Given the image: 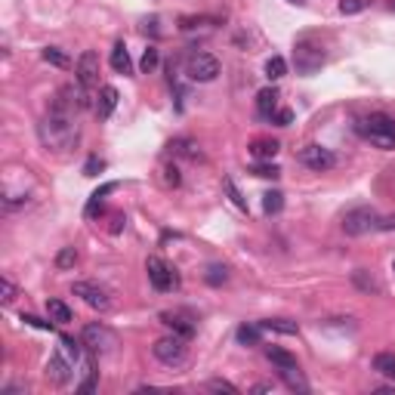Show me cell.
Listing matches in <instances>:
<instances>
[{
    "instance_id": "obj_11",
    "label": "cell",
    "mask_w": 395,
    "mask_h": 395,
    "mask_svg": "<svg viewBox=\"0 0 395 395\" xmlns=\"http://www.w3.org/2000/svg\"><path fill=\"white\" fill-rule=\"evenodd\" d=\"M78 84L87 87V90H93L96 84H99V56H96L93 50L81 53V59H78Z\"/></svg>"
},
{
    "instance_id": "obj_36",
    "label": "cell",
    "mask_w": 395,
    "mask_h": 395,
    "mask_svg": "<svg viewBox=\"0 0 395 395\" xmlns=\"http://www.w3.org/2000/svg\"><path fill=\"white\" fill-rule=\"evenodd\" d=\"M0 300H3V306H10V303L16 300V284L10 278H3V296H0Z\"/></svg>"
},
{
    "instance_id": "obj_6",
    "label": "cell",
    "mask_w": 395,
    "mask_h": 395,
    "mask_svg": "<svg viewBox=\"0 0 395 395\" xmlns=\"http://www.w3.org/2000/svg\"><path fill=\"white\" fill-rule=\"evenodd\" d=\"M185 74L198 84H210L219 74V59L210 56V53H192L189 62H185Z\"/></svg>"
},
{
    "instance_id": "obj_34",
    "label": "cell",
    "mask_w": 395,
    "mask_h": 395,
    "mask_svg": "<svg viewBox=\"0 0 395 395\" xmlns=\"http://www.w3.org/2000/svg\"><path fill=\"white\" fill-rule=\"evenodd\" d=\"M207 389H213V392H228V395L238 392L232 383H228V380H210V383H207Z\"/></svg>"
},
{
    "instance_id": "obj_45",
    "label": "cell",
    "mask_w": 395,
    "mask_h": 395,
    "mask_svg": "<svg viewBox=\"0 0 395 395\" xmlns=\"http://www.w3.org/2000/svg\"><path fill=\"white\" fill-rule=\"evenodd\" d=\"M294 3H303V0H294Z\"/></svg>"
},
{
    "instance_id": "obj_4",
    "label": "cell",
    "mask_w": 395,
    "mask_h": 395,
    "mask_svg": "<svg viewBox=\"0 0 395 395\" xmlns=\"http://www.w3.org/2000/svg\"><path fill=\"white\" fill-rule=\"evenodd\" d=\"M294 62H296V72L300 74H315L318 68L324 65V50L315 44V40H296L294 47Z\"/></svg>"
},
{
    "instance_id": "obj_37",
    "label": "cell",
    "mask_w": 395,
    "mask_h": 395,
    "mask_svg": "<svg viewBox=\"0 0 395 395\" xmlns=\"http://www.w3.org/2000/svg\"><path fill=\"white\" fill-rule=\"evenodd\" d=\"M226 189H228V195H232V201H235V204H238L241 210H247V201L241 198V192L235 189V183H232V179H226Z\"/></svg>"
},
{
    "instance_id": "obj_26",
    "label": "cell",
    "mask_w": 395,
    "mask_h": 395,
    "mask_svg": "<svg viewBox=\"0 0 395 395\" xmlns=\"http://www.w3.org/2000/svg\"><path fill=\"white\" fill-rule=\"evenodd\" d=\"M281 207H284V195L281 192H266L262 195V210L272 217V213H281Z\"/></svg>"
},
{
    "instance_id": "obj_1",
    "label": "cell",
    "mask_w": 395,
    "mask_h": 395,
    "mask_svg": "<svg viewBox=\"0 0 395 395\" xmlns=\"http://www.w3.org/2000/svg\"><path fill=\"white\" fill-rule=\"evenodd\" d=\"M37 136L44 142L47 151H68L74 149L81 140V130H78V121H74L72 112H59V108H50V115L37 124Z\"/></svg>"
},
{
    "instance_id": "obj_32",
    "label": "cell",
    "mask_w": 395,
    "mask_h": 395,
    "mask_svg": "<svg viewBox=\"0 0 395 395\" xmlns=\"http://www.w3.org/2000/svg\"><path fill=\"white\" fill-rule=\"evenodd\" d=\"M251 173H253V176H260V179H278L281 176V170L275 167V164H266V161H260Z\"/></svg>"
},
{
    "instance_id": "obj_7",
    "label": "cell",
    "mask_w": 395,
    "mask_h": 395,
    "mask_svg": "<svg viewBox=\"0 0 395 395\" xmlns=\"http://www.w3.org/2000/svg\"><path fill=\"white\" fill-rule=\"evenodd\" d=\"M81 339H84V346L90 352H96V355H108V352H115V346H117V337L106 328V324H87Z\"/></svg>"
},
{
    "instance_id": "obj_15",
    "label": "cell",
    "mask_w": 395,
    "mask_h": 395,
    "mask_svg": "<svg viewBox=\"0 0 395 395\" xmlns=\"http://www.w3.org/2000/svg\"><path fill=\"white\" fill-rule=\"evenodd\" d=\"M115 108H117V90L115 87H102L99 90V99H96V115L106 121V117H112Z\"/></svg>"
},
{
    "instance_id": "obj_19",
    "label": "cell",
    "mask_w": 395,
    "mask_h": 395,
    "mask_svg": "<svg viewBox=\"0 0 395 395\" xmlns=\"http://www.w3.org/2000/svg\"><path fill=\"white\" fill-rule=\"evenodd\" d=\"M266 358H269V362H272L275 367H278V371H284V367H300V364H296V355H290L287 349H278V346H269V349H266Z\"/></svg>"
},
{
    "instance_id": "obj_18",
    "label": "cell",
    "mask_w": 395,
    "mask_h": 395,
    "mask_svg": "<svg viewBox=\"0 0 395 395\" xmlns=\"http://www.w3.org/2000/svg\"><path fill=\"white\" fill-rule=\"evenodd\" d=\"M112 68L117 74H133V62H130V53L124 44H115L112 50Z\"/></svg>"
},
{
    "instance_id": "obj_38",
    "label": "cell",
    "mask_w": 395,
    "mask_h": 395,
    "mask_svg": "<svg viewBox=\"0 0 395 395\" xmlns=\"http://www.w3.org/2000/svg\"><path fill=\"white\" fill-rule=\"evenodd\" d=\"M272 121L278 124V127H290V121H294V112H287V108H281V112L272 115Z\"/></svg>"
},
{
    "instance_id": "obj_13",
    "label": "cell",
    "mask_w": 395,
    "mask_h": 395,
    "mask_svg": "<svg viewBox=\"0 0 395 395\" xmlns=\"http://www.w3.org/2000/svg\"><path fill=\"white\" fill-rule=\"evenodd\" d=\"M47 380H53L56 386H65L72 380V362H65L62 355H53L47 362Z\"/></svg>"
},
{
    "instance_id": "obj_46",
    "label": "cell",
    "mask_w": 395,
    "mask_h": 395,
    "mask_svg": "<svg viewBox=\"0 0 395 395\" xmlns=\"http://www.w3.org/2000/svg\"><path fill=\"white\" fill-rule=\"evenodd\" d=\"M392 10H395V0H392Z\"/></svg>"
},
{
    "instance_id": "obj_16",
    "label": "cell",
    "mask_w": 395,
    "mask_h": 395,
    "mask_svg": "<svg viewBox=\"0 0 395 395\" xmlns=\"http://www.w3.org/2000/svg\"><path fill=\"white\" fill-rule=\"evenodd\" d=\"M278 149L281 145L275 140H253L251 142V155L256 158V161H272V158L278 155Z\"/></svg>"
},
{
    "instance_id": "obj_21",
    "label": "cell",
    "mask_w": 395,
    "mask_h": 395,
    "mask_svg": "<svg viewBox=\"0 0 395 395\" xmlns=\"http://www.w3.org/2000/svg\"><path fill=\"white\" fill-rule=\"evenodd\" d=\"M373 371L395 380V352H377L373 355Z\"/></svg>"
},
{
    "instance_id": "obj_28",
    "label": "cell",
    "mask_w": 395,
    "mask_h": 395,
    "mask_svg": "<svg viewBox=\"0 0 395 395\" xmlns=\"http://www.w3.org/2000/svg\"><path fill=\"white\" fill-rule=\"evenodd\" d=\"M228 278V269L226 266H210L207 269V275H204V281L210 284V287H219V284H226Z\"/></svg>"
},
{
    "instance_id": "obj_20",
    "label": "cell",
    "mask_w": 395,
    "mask_h": 395,
    "mask_svg": "<svg viewBox=\"0 0 395 395\" xmlns=\"http://www.w3.org/2000/svg\"><path fill=\"white\" fill-rule=\"evenodd\" d=\"M262 330H275V334H300V328H296V321H287V318H266V321H260Z\"/></svg>"
},
{
    "instance_id": "obj_8",
    "label": "cell",
    "mask_w": 395,
    "mask_h": 395,
    "mask_svg": "<svg viewBox=\"0 0 395 395\" xmlns=\"http://www.w3.org/2000/svg\"><path fill=\"white\" fill-rule=\"evenodd\" d=\"M377 223H380V217L371 207H355V210H349L343 217V232L346 235H367L377 228Z\"/></svg>"
},
{
    "instance_id": "obj_31",
    "label": "cell",
    "mask_w": 395,
    "mask_h": 395,
    "mask_svg": "<svg viewBox=\"0 0 395 395\" xmlns=\"http://www.w3.org/2000/svg\"><path fill=\"white\" fill-rule=\"evenodd\" d=\"M371 6V0H339V12L343 16H355V12H362Z\"/></svg>"
},
{
    "instance_id": "obj_17",
    "label": "cell",
    "mask_w": 395,
    "mask_h": 395,
    "mask_svg": "<svg viewBox=\"0 0 395 395\" xmlns=\"http://www.w3.org/2000/svg\"><path fill=\"white\" fill-rule=\"evenodd\" d=\"M281 373V380L287 383V389H294V392H309V383H306V377H303V371L300 367H284Z\"/></svg>"
},
{
    "instance_id": "obj_41",
    "label": "cell",
    "mask_w": 395,
    "mask_h": 395,
    "mask_svg": "<svg viewBox=\"0 0 395 395\" xmlns=\"http://www.w3.org/2000/svg\"><path fill=\"white\" fill-rule=\"evenodd\" d=\"M355 284H358V287H364V290H377V284H373V281H367L362 269H358V272H355Z\"/></svg>"
},
{
    "instance_id": "obj_44",
    "label": "cell",
    "mask_w": 395,
    "mask_h": 395,
    "mask_svg": "<svg viewBox=\"0 0 395 395\" xmlns=\"http://www.w3.org/2000/svg\"><path fill=\"white\" fill-rule=\"evenodd\" d=\"M392 272H395V260H392Z\"/></svg>"
},
{
    "instance_id": "obj_33",
    "label": "cell",
    "mask_w": 395,
    "mask_h": 395,
    "mask_svg": "<svg viewBox=\"0 0 395 395\" xmlns=\"http://www.w3.org/2000/svg\"><path fill=\"white\" fill-rule=\"evenodd\" d=\"M155 68H158V50H155V47H149V50L142 53V72L151 74Z\"/></svg>"
},
{
    "instance_id": "obj_42",
    "label": "cell",
    "mask_w": 395,
    "mask_h": 395,
    "mask_svg": "<svg viewBox=\"0 0 395 395\" xmlns=\"http://www.w3.org/2000/svg\"><path fill=\"white\" fill-rule=\"evenodd\" d=\"M164 179H167V185H179V170L167 167V170H164Z\"/></svg>"
},
{
    "instance_id": "obj_22",
    "label": "cell",
    "mask_w": 395,
    "mask_h": 395,
    "mask_svg": "<svg viewBox=\"0 0 395 395\" xmlns=\"http://www.w3.org/2000/svg\"><path fill=\"white\" fill-rule=\"evenodd\" d=\"M47 312H50V318L56 324H68V321H72V309H68L62 300H47Z\"/></svg>"
},
{
    "instance_id": "obj_40",
    "label": "cell",
    "mask_w": 395,
    "mask_h": 395,
    "mask_svg": "<svg viewBox=\"0 0 395 395\" xmlns=\"http://www.w3.org/2000/svg\"><path fill=\"white\" fill-rule=\"evenodd\" d=\"M102 167H106V161H99V158H90L84 173H87V176H96V170H102Z\"/></svg>"
},
{
    "instance_id": "obj_3",
    "label": "cell",
    "mask_w": 395,
    "mask_h": 395,
    "mask_svg": "<svg viewBox=\"0 0 395 395\" xmlns=\"http://www.w3.org/2000/svg\"><path fill=\"white\" fill-rule=\"evenodd\" d=\"M151 352H155L158 362L167 364V367H179V364H185V358H189V346H185V337H179V334L161 337L155 346H151Z\"/></svg>"
},
{
    "instance_id": "obj_9",
    "label": "cell",
    "mask_w": 395,
    "mask_h": 395,
    "mask_svg": "<svg viewBox=\"0 0 395 395\" xmlns=\"http://www.w3.org/2000/svg\"><path fill=\"white\" fill-rule=\"evenodd\" d=\"M72 290H74V296H81V300H84L90 309H99V312L112 309V296H108V290L99 287V284H93V281H74Z\"/></svg>"
},
{
    "instance_id": "obj_14",
    "label": "cell",
    "mask_w": 395,
    "mask_h": 395,
    "mask_svg": "<svg viewBox=\"0 0 395 395\" xmlns=\"http://www.w3.org/2000/svg\"><path fill=\"white\" fill-rule=\"evenodd\" d=\"M256 108H260L262 117H272L275 112H278V90L275 87H266L256 93Z\"/></svg>"
},
{
    "instance_id": "obj_35",
    "label": "cell",
    "mask_w": 395,
    "mask_h": 395,
    "mask_svg": "<svg viewBox=\"0 0 395 395\" xmlns=\"http://www.w3.org/2000/svg\"><path fill=\"white\" fill-rule=\"evenodd\" d=\"M22 321L31 324V328H40V330H53V318L44 321V318H37V315H22Z\"/></svg>"
},
{
    "instance_id": "obj_23",
    "label": "cell",
    "mask_w": 395,
    "mask_h": 395,
    "mask_svg": "<svg viewBox=\"0 0 395 395\" xmlns=\"http://www.w3.org/2000/svg\"><path fill=\"white\" fill-rule=\"evenodd\" d=\"M170 151L173 155H185V158H192V161H198L201 158V149L192 140H173L170 142Z\"/></svg>"
},
{
    "instance_id": "obj_12",
    "label": "cell",
    "mask_w": 395,
    "mask_h": 395,
    "mask_svg": "<svg viewBox=\"0 0 395 395\" xmlns=\"http://www.w3.org/2000/svg\"><path fill=\"white\" fill-rule=\"evenodd\" d=\"M161 321L167 324L173 334H179V337H185V339L195 337V321H192L189 315H183V312H161Z\"/></svg>"
},
{
    "instance_id": "obj_5",
    "label": "cell",
    "mask_w": 395,
    "mask_h": 395,
    "mask_svg": "<svg viewBox=\"0 0 395 395\" xmlns=\"http://www.w3.org/2000/svg\"><path fill=\"white\" fill-rule=\"evenodd\" d=\"M145 272H149L151 287L161 290V294H167V290H173L179 284L176 269H173L167 260H161V256H149V262H145Z\"/></svg>"
},
{
    "instance_id": "obj_27",
    "label": "cell",
    "mask_w": 395,
    "mask_h": 395,
    "mask_svg": "<svg viewBox=\"0 0 395 395\" xmlns=\"http://www.w3.org/2000/svg\"><path fill=\"white\" fill-rule=\"evenodd\" d=\"M115 189H117V183H106V185H102V189H96L93 195H90V204H87V217H93V213H96V207L102 204V198H106L108 192H115Z\"/></svg>"
},
{
    "instance_id": "obj_30",
    "label": "cell",
    "mask_w": 395,
    "mask_h": 395,
    "mask_svg": "<svg viewBox=\"0 0 395 395\" xmlns=\"http://www.w3.org/2000/svg\"><path fill=\"white\" fill-rule=\"evenodd\" d=\"M44 62H50V65H56V68H68V56L59 50V47H47V50H44Z\"/></svg>"
},
{
    "instance_id": "obj_25",
    "label": "cell",
    "mask_w": 395,
    "mask_h": 395,
    "mask_svg": "<svg viewBox=\"0 0 395 395\" xmlns=\"http://www.w3.org/2000/svg\"><path fill=\"white\" fill-rule=\"evenodd\" d=\"M260 334H262L260 324H256V328H247V324H241V328H238V343H241V346H260Z\"/></svg>"
},
{
    "instance_id": "obj_29",
    "label": "cell",
    "mask_w": 395,
    "mask_h": 395,
    "mask_svg": "<svg viewBox=\"0 0 395 395\" xmlns=\"http://www.w3.org/2000/svg\"><path fill=\"white\" fill-rule=\"evenodd\" d=\"M74 262H78V251L74 247H62L56 253V269H74Z\"/></svg>"
},
{
    "instance_id": "obj_10",
    "label": "cell",
    "mask_w": 395,
    "mask_h": 395,
    "mask_svg": "<svg viewBox=\"0 0 395 395\" xmlns=\"http://www.w3.org/2000/svg\"><path fill=\"white\" fill-rule=\"evenodd\" d=\"M300 161L306 164L309 170H334L337 167V155L330 149H321V145H306V149H300Z\"/></svg>"
},
{
    "instance_id": "obj_24",
    "label": "cell",
    "mask_w": 395,
    "mask_h": 395,
    "mask_svg": "<svg viewBox=\"0 0 395 395\" xmlns=\"http://www.w3.org/2000/svg\"><path fill=\"white\" fill-rule=\"evenodd\" d=\"M284 74H287V62H284L281 56H272L266 62V78L269 81H281Z\"/></svg>"
},
{
    "instance_id": "obj_39",
    "label": "cell",
    "mask_w": 395,
    "mask_h": 395,
    "mask_svg": "<svg viewBox=\"0 0 395 395\" xmlns=\"http://www.w3.org/2000/svg\"><path fill=\"white\" fill-rule=\"evenodd\" d=\"M62 346H65V352H68V355H74V358H81V346H78V343H74V339H72V337H62Z\"/></svg>"
},
{
    "instance_id": "obj_2",
    "label": "cell",
    "mask_w": 395,
    "mask_h": 395,
    "mask_svg": "<svg viewBox=\"0 0 395 395\" xmlns=\"http://www.w3.org/2000/svg\"><path fill=\"white\" fill-rule=\"evenodd\" d=\"M355 130L364 136V140H371V145H377V149H383V151L395 149V121L389 115L362 117V121L355 124Z\"/></svg>"
},
{
    "instance_id": "obj_43",
    "label": "cell",
    "mask_w": 395,
    "mask_h": 395,
    "mask_svg": "<svg viewBox=\"0 0 395 395\" xmlns=\"http://www.w3.org/2000/svg\"><path fill=\"white\" fill-rule=\"evenodd\" d=\"M251 392H272V383H256Z\"/></svg>"
}]
</instances>
